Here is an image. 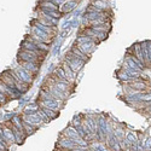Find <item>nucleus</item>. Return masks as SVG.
Returning <instances> with one entry per match:
<instances>
[{"mask_svg": "<svg viewBox=\"0 0 151 151\" xmlns=\"http://www.w3.org/2000/svg\"><path fill=\"white\" fill-rule=\"evenodd\" d=\"M24 120H26L29 124H32L33 127H35V128L44 122V121L41 120V117L37 115V114H29V115H27V116H24Z\"/></svg>", "mask_w": 151, "mask_h": 151, "instance_id": "1", "label": "nucleus"}, {"mask_svg": "<svg viewBox=\"0 0 151 151\" xmlns=\"http://www.w3.org/2000/svg\"><path fill=\"white\" fill-rule=\"evenodd\" d=\"M3 132H4L5 139H6V142H7L9 144H11V143H16L14 132H12V129H11L10 126H4V127H3Z\"/></svg>", "mask_w": 151, "mask_h": 151, "instance_id": "2", "label": "nucleus"}, {"mask_svg": "<svg viewBox=\"0 0 151 151\" xmlns=\"http://www.w3.org/2000/svg\"><path fill=\"white\" fill-rule=\"evenodd\" d=\"M41 110H42V112H44V114H45L50 120H52V119H55V117L57 116V114L55 112V110L47 109V108H44V106H41Z\"/></svg>", "mask_w": 151, "mask_h": 151, "instance_id": "3", "label": "nucleus"}, {"mask_svg": "<svg viewBox=\"0 0 151 151\" xmlns=\"http://www.w3.org/2000/svg\"><path fill=\"white\" fill-rule=\"evenodd\" d=\"M145 144H146V150H147V149H151V138H147L146 142H145Z\"/></svg>", "mask_w": 151, "mask_h": 151, "instance_id": "4", "label": "nucleus"}, {"mask_svg": "<svg viewBox=\"0 0 151 151\" xmlns=\"http://www.w3.org/2000/svg\"><path fill=\"white\" fill-rule=\"evenodd\" d=\"M7 149H9L7 146H5L1 142H0V151H7Z\"/></svg>", "mask_w": 151, "mask_h": 151, "instance_id": "5", "label": "nucleus"}]
</instances>
